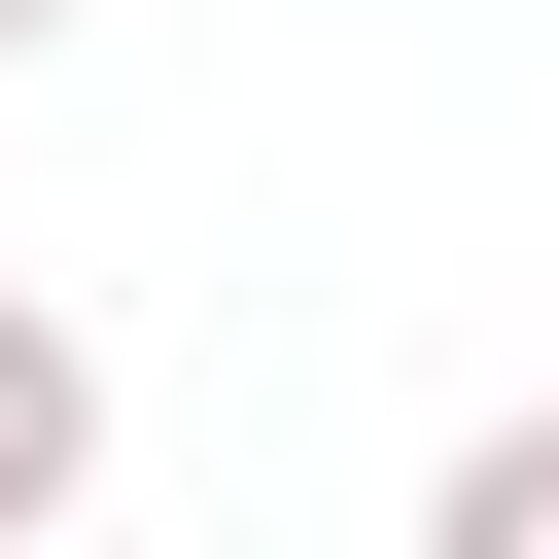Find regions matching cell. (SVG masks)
Listing matches in <instances>:
<instances>
[{"label":"cell","mask_w":559,"mask_h":559,"mask_svg":"<svg viewBox=\"0 0 559 559\" xmlns=\"http://www.w3.org/2000/svg\"><path fill=\"white\" fill-rule=\"evenodd\" d=\"M70 489H105V349H70V314H35V280H0V559H35V524H70Z\"/></svg>","instance_id":"6da1fadb"},{"label":"cell","mask_w":559,"mask_h":559,"mask_svg":"<svg viewBox=\"0 0 559 559\" xmlns=\"http://www.w3.org/2000/svg\"><path fill=\"white\" fill-rule=\"evenodd\" d=\"M419 559H559V419H454V489H419Z\"/></svg>","instance_id":"7a4b0ae2"},{"label":"cell","mask_w":559,"mask_h":559,"mask_svg":"<svg viewBox=\"0 0 559 559\" xmlns=\"http://www.w3.org/2000/svg\"><path fill=\"white\" fill-rule=\"evenodd\" d=\"M35 35H70V0H0V70H35Z\"/></svg>","instance_id":"3957f363"}]
</instances>
